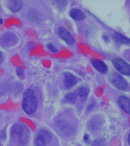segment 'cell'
<instances>
[{
  "label": "cell",
  "mask_w": 130,
  "mask_h": 146,
  "mask_svg": "<svg viewBox=\"0 0 130 146\" xmlns=\"http://www.w3.org/2000/svg\"><path fill=\"white\" fill-rule=\"evenodd\" d=\"M90 89L87 87L81 86L79 87L75 91V94L81 96H85L89 93Z\"/></svg>",
  "instance_id": "obj_15"
},
{
  "label": "cell",
  "mask_w": 130,
  "mask_h": 146,
  "mask_svg": "<svg viewBox=\"0 0 130 146\" xmlns=\"http://www.w3.org/2000/svg\"><path fill=\"white\" fill-rule=\"evenodd\" d=\"M35 143L36 146H45L46 144L39 137L36 135L35 139Z\"/></svg>",
  "instance_id": "obj_19"
},
{
  "label": "cell",
  "mask_w": 130,
  "mask_h": 146,
  "mask_svg": "<svg viewBox=\"0 0 130 146\" xmlns=\"http://www.w3.org/2000/svg\"><path fill=\"white\" fill-rule=\"evenodd\" d=\"M105 139L103 138H98L95 139L92 144V146H106Z\"/></svg>",
  "instance_id": "obj_17"
},
{
  "label": "cell",
  "mask_w": 130,
  "mask_h": 146,
  "mask_svg": "<svg viewBox=\"0 0 130 146\" xmlns=\"http://www.w3.org/2000/svg\"><path fill=\"white\" fill-rule=\"evenodd\" d=\"M65 79L64 80V86L66 89H70L75 86L77 83V78L71 73L65 72L64 73Z\"/></svg>",
  "instance_id": "obj_7"
},
{
  "label": "cell",
  "mask_w": 130,
  "mask_h": 146,
  "mask_svg": "<svg viewBox=\"0 0 130 146\" xmlns=\"http://www.w3.org/2000/svg\"><path fill=\"white\" fill-rule=\"evenodd\" d=\"M77 95L73 92H69L66 94L65 98L71 104H75L77 101Z\"/></svg>",
  "instance_id": "obj_16"
},
{
  "label": "cell",
  "mask_w": 130,
  "mask_h": 146,
  "mask_svg": "<svg viewBox=\"0 0 130 146\" xmlns=\"http://www.w3.org/2000/svg\"><path fill=\"white\" fill-rule=\"evenodd\" d=\"M103 121L98 116L91 119L88 123V127L91 131H97L100 129L102 125Z\"/></svg>",
  "instance_id": "obj_8"
},
{
  "label": "cell",
  "mask_w": 130,
  "mask_h": 146,
  "mask_svg": "<svg viewBox=\"0 0 130 146\" xmlns=\"http://www.w3.org/2000/svg\"><path fill=\"white\" fill-rule=\"evenodd\" d=\"M58 32L60 37L68 44L73 45L75 43V40L70 32L64 27H59Z\"/></svg>",
  "instance_id": "obj_6"
},
{
  "label": "cell",
  "mask_w": 130,
  "mask_h": 146,
  "mask_svg": "<svg viewBox=\"0 0 130 146\" xmlns=\"http://www.w3.org/2000/svg\"><path fill=\"white\" fill-rule=\"evenodd\" d=\"M92 63L94 68L101 74H106L108 71V67L107 65L102 60L97 59H93Z\"/></svg>",
  "instance_id": "obj_9"
},
{
  "label": "cell",
  "mask_w": 130,
  "mask_h": 146,
  "mask_svg": "<svg viewBox=\"0 0 130 146\" xmlns=\"http://www.w3.org/2000/svg\"><path fill=\"white\" fill-rule=\"evenodd\" d=\"M54 2V4L60 10L64 9L67 4V1H55Z\"/></svg>",
  "instance_id": "obj_18"
},
{
  "label": "cell",
  "mask_w": 130,
  "mask_h": 146,
  "mask_svg": "<svg viewBox=\"0 0 130 146\" xmlns=\"http://www.w3.org/2000/svg\"><path fill=\"white\" fill-rule=\"evenodd\" d=\"M108 78L112 84L118 90H124L127 87V83L126 80L116 72H111L108 75Z\"/></svg>",
  "instance_id": "obj_2"
},
{
  "label": "cell",
  "mask_w": 130,
  "mask_h": 146,
  "mask_svg": "<svg viewBox=\"0 0 130 146\" xmlns=\"http://www.w3.org/2000/svg\"><path fill=\"white\" fill-rule=\"evenodd\" d=\"M130 134H129V135H128V138H127L128 141V143H129V144H130Z\"/></svg>",
  "instance_id": "obj_26"
},
{
  "label": "cell",
  "mask_w": 130,
  "mask_h": 146,
  "mask_svg": "<svg viewBox=\"0 0 130 146\" xmlns=\"http://www.w3.org/2000/svg\"><path fill=\"white\" fill-rule=\"evenodd\" d=\"M17 38L15 34L7 33L4 34L0 38V44L4 47L12 46L17 43Z\"/></svg>",
  "instance_id": "obj_4"
},
{
  "label": "cell",
  "mask_w": 130,
  "mask_h": 146,
  "mask_svg": "<svg viewBox=\"0 0 130 146\" xmlns=\"http://www.w3.org/2000/svg\"><path fill=\"white\" fill-rule=\"evenodd\" d=\"M37 135L42 139L45 144H48L51 142V139H52L51 133L46 130H39Z\"/></svg>",
  "instance_id": "obj_13"
},
{
  "label": "cell",
  "mask_w": 130,
  "mask_h": 146,
  "mask_svg": "<svg viewBox=\"0 0 130 146\" xmlns=\"http://www.w3.org/2000/svg\"><path fill=\"white\" fill-rule=\"evenodd\" d=\"M16 73L17 75L19 76H22L24 74V71L22 68L18 67L17 68Z\"/></svg>",
  "instance_id": "obj_21"
},
{
  "label": "cell",
  "mask_w": 130,
  "mask_h": 146,
  "mask_svg": "<svg viewBox=\"0 0 130 146\" xmlns=\"http://www.w3.org/2000/svg\"><path fill=\"white\" fill-rule=\"evenodd\" d=\"M84 140L87 143H88L90 141L89 137L88 135L85 134L84 137Z\"/></svg>",
  "instance_id": "obj_23"
},
{
  "label": "cell",
  "mask_w": 130,
  "mask_h": 146,
  "mask_svg": "<svg viewBox=\"0 0 130 146\" xmlns=\"http://www.w3.org/2000/svg\"><path fill=\"white\" fill-rule=\"evenodd\" d=\"M117 102L120 107L128 114L130 113V101L129 99L124 96L119 97Z\"/></svg>",
  "instance_id": "obj_10"
},
{
  "label": "cell",
  "mask_w": 130,
  "mask_h": 146,
  "mask_svg": "<svg viewBox=\"0 0 130 146\" xmlns=\"http://www.w3.org/2000/svg\"><path fill=\"white\" fill-rule=\"evenodd\" d=\"M71 17L76 21H81L85 18V14L79 10L76 9H73L70 12Z\"/></svg>",
  "instance_id": "obj_12"
},
{
  "label": "cell",
  "mask_w": 130,
  "mask_h": 146,
  "mask_svg": "<svg viewBox=\"0 0 130 146\" xmlns=\"http://www.w3.org/2000/svg\"><path fill=\"white\" fill-rule=\"evenodd\" d=\"M113 38L117 43L124 44H129L130 43L129 38L120 33L116 32L114 33L113 35Z\"/></svg>",
  "instance_id": "obj_14"
},
{
  "label": "cell",
  "mask_w": 130,
  "mask_h": 146,
  "mask_svg": "<svg viewBox=\"0 0 130 146\" xmlns=\"http://www.w3.org/2000/svg\"><path fill=\"white\" fill-rule=\"evenodd\" d=\"M23 5V1L19 0H15L9 1L8 7L12 12H16L21 10Z\"/></svg>",
  "instance_id": "obj_11"
},
{
  "label": "cell",
  "mask_w": 130,
  "mask_h": 146,
  "mask_svg": "<svg viewBox=\"0 0 130 146\" xmlns=\"http://www.w3.org/2000/svg\"><path fill=\"white\" fill-rule=\"evenodd\" d=\"M48 48L52 52H56L58 51L57 48L52 43H49L47 45Z\"/></svg>",
  "instance_id": "obj_20"
},
{
  "label": "cell",
  "mask_w": 130,
  "mask_h": 146,
  "mask_svg": "<svg viewBox=\"0 0 130 146\" xmlns=\"http://www.w3.org/2000/svg\"><path fill=\"white\" fill-rule=\"evenodd\" d=\"M112 63L115 68L123 75L129 76L130 65L120 58H116L112 60Z\"/></svg>",
  "instance_id": "obj_3"
},
{
  "label": "cell",
  "mask_w": 130,
  "mask_h": 146,
  "mask_svg": "<svg viewBox=\"0 0 130 146\" xmlns=\"http://www.w3.org/2000/svg\"><path fill=\"white\" fill-rule=\"evenodd\" d=\"M37 107V100L34 90L27 89L23 94V109L27 113L31 114L35 112Z\"/></svg>",
  "instance_id": "obj_1"
},
{
  "label": "cell",
  "mask_w": 130,
  "mask_h": 146,
  "mask_svg": "<svg viewBox=\"0 0 130 146\" xmlns=\"http://www.w3.org/2000/svg\"><path fill=\"white\" fill-rule=\"evenodd\" d=\"M3 61V56L2 52L0 51V64H1Z\"/></svg>",
  "instance_id": "obj_24"
},
{
  "label": "cell",
  "mask_w": 130,
  "mask_h": 146,
  "mask_svg": "<svg viewBox=\"0 0 130 146\" xmlns=\"http://www.w3.org/2000/svg\"><path fill=\"white\" fill-rule=\"evenodd\" d=\"M24 129L23 127L20 125H16L12 127L11 130V136L14 139H17L21 145L24 144L23 140Z\"/></svg>",
  "instance_id": "obj_5"
},
{
  "label": "cell",
  "mask_w": 130,
  "mask_h": 146,
  "mask_svg": "<svg viewBox=\"0 0 130 146\" xmlns=\"http://www.w3.org/2000/svg\"><path fill=\"white\" fill-rule=\"evenodd\" d=\"M102 38L105 42H108L110 40L109 35L107 34H103L102 35Z\"/></svg>",
  "instance_id": "obj_22"
},
{
  "label": "cell",
  "mask_w": 130,
  "mask_h": 146,
  "mask_svg": "<svg viewBox=\"0 0 130 146\" xmlns=\"http://www.w3.org/2000/svg\"><path fill=\"white\" fill-rule=\"evenodd\" d=\"M3 19L1 18H0V25H1L3 24Z\"/></svg>",
  "instance_id": "obj_25"
}]
</instances>
